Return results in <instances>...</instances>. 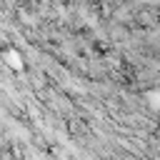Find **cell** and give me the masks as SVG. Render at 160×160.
Returning a JSON list of instances; mask_svg holds the SVG:
<instances>
[{
	"mask_svg": "<svg viewBox=\"0 0 160 160\" xmlns=\"http://www.w3.org/2000/svg\"><path fill=\"white\" fill-rule=\"evenodd\" d=\"M148 100L155 110H160V92H148Z\"/></svg>",
	"mask_w": 160,
	"mask_h": 160,
	"instance_id": "obj_2",
	"label": "cell"
},
{
	"mask_svg": "<svg viewBox=\"0 0 160 160\" xmlns=\"http://www.w3.org/2000/svg\"><path fill=\"white\" fill-rule=\"evenodd\" d=\"M8 60H10V65H12V68H18V70L22 68V62H20V58H18V52H12V50H10V52H8Z\"/></svg>",
	"mask_w": 160,
	"mask_h": 160,
	"instance_id": "obj_1",
	"label": "cell"
}]
</instances>
